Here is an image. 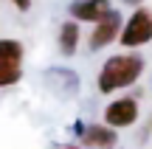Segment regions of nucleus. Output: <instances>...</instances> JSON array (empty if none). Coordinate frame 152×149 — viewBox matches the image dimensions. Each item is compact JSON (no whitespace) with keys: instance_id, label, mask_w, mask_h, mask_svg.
<instances>
[{"instance_id":"1","label":"nucleus","mask_w":152,"mask_h":149,"mask_svg":"<svg viewBox=\"0 0 152 149\" xmlns=\"http://www.w3.org/2000/svg\"><path fill=\"white\" fill-rule=\"evenodd\" d=\"M144 65L147 62L138 54H115V56H110L102 65L99 79H96L99 93L107 96V93H115V90H124L130 84H135L141 79V73H144Z\"/></svg>"},{"instance_id":"2","label":"nucleus","mask_w":152,"mask_h":149,"mask_svg":"<svg viewBox=\"0 0 152 149\" xmlns=\"http://www.w3.org/2000/svg\"><path fill=\"white\" fill-rule=\"evenodd\" d=\"M23 42L0 37V87H14L23 79Z\"/></svg>"},{"instance_id":"3","label":"nucleus","mask_w":152,"mask_h":149,"mask_svg":"<svg viewBox=\"0 0 152 149\" xmlns=\"http://www.w3.org/2000/svg\"><path fill=\"white\" fill-rule=\"evenodd\" d=\"M118 42L124 48H141V45L152 42V11L149 9H135L124 20V28L118 34Z\"/></svg>"},{"instance_id":"4","label":"nucleus","mask_w":152,"mask_h":149,"mask_svg":"<svg viewBox=\"0 0 152 149\" xmlns=\"http://www.w3.org/2000/svg\"><path fill=\"white\" fill-rule=\"evenodd\" d=\"M135 121H138V101L132 99V96L113 99L107 107H104V124H110L113 129L132 127Z\"/></svg>"},{"instance_id":"5","label":"nucleus","mask_w":152,"mask_h":149,"mask_svg":"<svg viewBox=\"0 0 152 149\" xmlns=\"http://www.w3.org/2000/svg\"><path fill=\"white\" fill-rule=\"evenodd\" d=\"M121 28H124V20H121V14L113 9L104 20L93 23L90 39H87L90 51H102V48H107L110 42H115V39H118V34H121Z\"/></svg>"},{"instance_id":"6","label":"nucleus","mask_w":152,"mask_h":149,"mask_svg":"<svg viewBox=\"0 0 152 149\" xmlns=\"http://www.w3.org/2000/svg\"><path fill=\"white\" fill-rule=\"evenodd\" d=\"M113 11V3L110 0H76L71 3V17L76 23H99Z\"/></svg>"},{"instance_id":"7","label":"nucleus","mask_w":152,"mask_h":149,"mask_svg":"<svg viewBox=\"0 0 152 149\" xmlns=\"http://www.w3.org/2000/svg\"><path fill=\"white\" fill-rule=\"evenodd\" d=\"M79 135L87 149H113L118 144V135L110 124H87V127H82Z\"/></svg>"},{"instance_id":"8","label":"nucleus","mask_w":152,"mask_h":149,"mask_svg":"<svg viewBox=\"0 0 152 149\" xmlns=\"http://www.w3.org/2000/svg\"><path fill=\"white\" fill-rule=\"evenodd\" d=\"M79 39H82L79 23H76V20H65L59 25V51L65 56H73L76 48H79Z\"/></svg>"},{"instance_id":"9","label":"nucleus","mask_w":152,"mask_h":149,"mask_svg":"<svg viewBox=\"0 0 152 149\" xmlns=\"http://www.w3.org/2000/svg\"><path fill=\"white\" fill-rule=\"evenodd\" d=\"M11 3H14L17 11H28V9H31V0H11Z\"/></svg>"},{"instance_id":"10","label":"nucleus","mask_w":152,"mask_h":149,"mask_svg":"<svg viewBox=\"0 0 152 149\" xmlns=\"http://www.w3.org/2000/svg\"><path fill=\"white\" fill-rule=\"evenodd\" d=\"M59 149H82V146H76V144H62Z\"/></svg>"},{"instance_id":"11","label":"nucleus","mask_w":152,"mask_h":149,"mask_svg":"<svg viewBox=\"0 0 152 149\" xmlns=\"http://www.w3.org/2000/svg\"><path fill=\"white\" fill-rule=\"evenodd\" d=\"M127 3H141V0H127Z\"/></svg>"},{"instance_id":"12","label":"nucleus","mask_w":152,"mask_h":149,"mask_svg":"<svg viewBox=\"0 0 152 149\" xmlns=\"http://www.w3.org/2000/svg\"><path fill=\"white\" fill-rule=\"evenodd\" d=\"M149 124H152V118H149Z\"/></svg>"}]
</instances>
